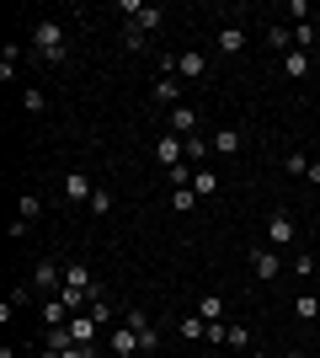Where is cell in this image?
Instances as JSON below:
<instances>
[{"instance_id": "6da1fadb", "label": "cell", "mask_w": 320, "mask_h": 358, "mask_svg": "<svg viewBox=\"0 0 320 358\" xmlns=\"http://www.w3.org/2000/svg\"><path fill=\"white\" fill-rule=\"evenodd\" d=\"M32 54L43 64H64L70 59V43H64V22L59 16H43L38 27H32Z\"/></svg>"}, {"instance_id": "7a4b0ae2", "label": "cell", "mask_w": 320, "mask_h": 358, "mask_svg": "<svg viewBox=\"0 0 320 358\" xmlns=\"http://www.w3.org/2000/svg\"><path fill=\"white\" fill-rule=\"evenodd\" d=\"M27 289H32V294H43V299L64 294V262H54V257H43V262H38V268L27 273Z\"/></svg>"}, {"instance_id": "3957f363", "label": "cell", "mask_w": 320, "mask_h": 358, "mask_svg": "<svg viewBox=\"0 0 320 358\" xmlns=\"http://www.w3.org/2000/svg\"><path fill=\"white\" fill-rule=\"evenodd\" d=\"M251 278H261V284H273V278H283V257H277V246H251Z\"/></svg>"}, {"instance_id": "277c9868", "label": "cell", "mask_w": 320, "mask_h": 358, "mask_svg": "<svg viewBox=\"0 0 320 358\" xmlns=\"http://www.w3.org/2000/svg\"><path fill=\"white\" fill-rule=\"evenodd\" d=\"M294 241H299V224H294V214H289V209L267 214V246H277V252H283V246H294Z\"/></svg>"}, {"instance_id": "5b68a950", "label": "cell", "mask_w": 320, "mask_h": 358, "mask_svg": "<svg viewBox=\"0 0 320 358\" xmlns=\"http://www.w3.org/2000/svg\"><path fill=\"white\" fill-rule=\"evenodd\" d=\"M91 193H96V182L86 177V171H64L59 177V198L64 203H91Z\"/></svg>"}, {"instance_id": "8992f818", "label": "cell", "mask_w": 320, "mask_h": 358, "mask_svg": "<svg viewBox=\"0 0 320 358\" xmlns=\"http://www.w3.org/2000/svg\"><path fill=\"white\" fill-rule=\"evenodd\" d=\"M245 43H251V32H245L241 22H224V27H219V54H224V59H241Z\"/></svg>"}, {"instance_id": "52a82bcc", "label": "cell", "mask_w": 320, "mask_h": 358, "mask_svg": "<svg viewBox=\"0 0 320 358\" xmlns=\"http://www.w3.org/2000/svg\"><path fill=\"white\" fill-rule=\"evenodd\" d=\"M155 161L166 166V171H171V166H182L187 161V139L182 134H160V139H155Z\"/></svg>"}, {"instance_id": "ba28073f", "label": "cell", "mask_w": 320, "mask_h": 358, "mask_svg": "<svg viewBox=\"0 0 320 358\" xmlns=\"http://www.w3.org/2000/svg\"><path fill=\"white\" fill-rule=\"evenodd\" d=\"M64 327H70V337H75L80 348H96V331H102V321H96L91 310H80V315H70V321H64Z\"/></svg>"}, {"instance_id": "9c48e42d", "label": "cell", "mask_w": 320, "mask_h": 358, "mask_svg": "<svg viewBox=\"0 0 320 358\" xmlns=\"http://www.w3.org/2000/svg\"><path fill=\"white\" fill-rule=\"evenodd\" d=\"M107 348H112V358H144V348H139V331L128 327V321L112 331V343H107Z\"/></svg>"}, {"instance_id": "30bf717a", "label": "cell", "mask_w": 320, "mask_h": 358, "mask_svg": "<svg viewBox=\"0 0 320 358\" xmlns=\"http://www.w3.org/2000/svg\"><path fill=\"white\" fill-rule=\"evenodd\" d=\"M203 75H208V59H203V54H192V48L176 54V80H203Z\"/></svg>"}, {"instance_id": "8fae6325", "label": "cell", "mask_w": 320, "mask_h": 358, "mask_svg": "<svg viewBox=\"0 0 320 358\" xmlns=\"http://www.w3.org/2000/svg\"><path fill=\"white\" fill-rule=\"evenodd\" d=\"M208 145H213V155H241V150H245V134H241V129H219Z\"/></svg>"}, {"instance_id": "7c38bea8", "label": "cell", "mask_w": 320, "mask_h": 358, "mask_svg": "<svg viewBox=\"0 0 320 358\" xmlns=\"http://www.w3.org/2000/svg\"><path fill=\"white\" fill-rule=\"evenodd\" d=\"M192 193H198V198L224 193V187H219V171H213V166H198V171H192Z\"/></svg>"}, {"instance_id": "4fadbf2b", "label": "cell", "mask_w": 320, "mask_h": 358, "mask_svg": "<svg viewBox=\"0 0 320 358\" xmlns=\"http://www.w3.org/2000/svg\"><path fill=\"white\" fill-rule=\"evenodd\" d=\"M171 134H182V139H187V134H198V113H192L187 102H182V107H171Z\"/></svg>"}, {"instance_id": "5bb4252c", "label": "cell", "mask_w": 320, "mask_h": 358, "mask_svg": "<svg viewBox=\"0 0 320 358\" xmlns=\"http://www.w3.org/2000/svg\"><path fill=\"white\" fill-rule=\"evenodd\" d=\"M267 48H277V54H294V27H283V22H267Z\"/></svg>"}, {"instance_id": "9a60e30c", "label": "cell", "mask_w": 320, "mask_h": 358, "mask_svg": "<svg viewBox=\"0 0 320 358\" xmlns=\"http://www.w3.org/2000/svg\"><path fill=\"white\" fill-rule=\"evenodd\" d=\"M310 64H315V59H310L305 48H294V54H283V75H289V80H305V75H310Z\"/></svg>"}, {"instance_id": "2e32d148", "label": "cell", "mask_w": 320, "mask_h": 358, "mask_svg": "<svg viewBox=\"0 0 320 358\" xmlns=\"http://www.w3.org/2000/svg\"><path fill=\"white\" fill-rule=\"evenodd\" d=\"M155 102L182 107V80H176V75H160V80H155Z\"/></svg>"}, {"instance_id": "e0dca14e", "label": "cell", "mask_w": 320, "mask_h": 358, "mask_svg": "<svg viewBox=\"0 0 320 358\" xmlns=\"http://www.w3.org/2000/svg\"><path fill=\"white\" fill-rule=\"evenodd\" d=\"M128 22H134L139 32H155V27H160V22H166V11H160V6H139V11L128 16Z\"/></svg>"}, {"instance_id": "ac0fdd59", "label": "cell", "mask_w": 320, "mask_h": 358, "mask_svg": "<svg viewBox=\"0 0 320 358\" xmlns=\"http://www.w3.org/2000/svg\"><path fill=\"white\" fill-rule=\"evenodd\" d=\"M38 315H43V327H64V321H70V305L54 294V299H43V310H38Z\"/></svg>"}, {"instance_id": "d6986e66", "label": "cell", "mask_w": 320, "mask_h": 358, "mask_svg": "<svg viewBox=\"0 0 320 358\" xmlns=\"http://www.w3.org/2000/svg\"><path fill=\"white\" fill-rule=\"evenodd\" d=\"M198 315H203V321H224V294H219V289H208V294L198 299Z\"/></svg>"}, {"instance_id": "ffe728a7", "label": "cell", "mask_w": 320, "mask_h": 358, "mask_svg": "<svg viewBox=\"0 0 320 358\" xmlns=\"http://www.w3.org/2000/svg\"><path fill=\"white\" fill-rule=\"evenodd\" d=\"M64 284H70V289H91L96 278H91V268H86V262H64Z\"/></svg>"}, {"instance_id": "44dd1931", "label": "cell", "mask_w": 320, "mask_h": 358, "mask_svg": "<svg viewBox=\"0 0 320 358\" xmlns=\"http://www.w3.org/2000/svg\"><path fill=\"white\" fill-rule=\"evenodd\" d=\"M16 220L38 224V220H43V198H38V193H22V203H16Z\"/></svg>"}, {"instance_id": "7402d4cb", "label": "cell", "mask_w": 320, "mask_h": 358, "mask_svg": "<svg viewBox=\"0 0 320 358\" xmlns=\"http://www.w3.org/2000/svg\"><path fill=\"white\" fill-rule=\"evenodd\" d=\"M182 337H187V343H203V337H208V321H203L198 310H192V315H182Z\"/></svg>"}, {"instance_id": "603a6c76", "label": "cell", "mask_w": 320, "mask_h": 358, "mask_svg": "<svg viewBox=\"0 0 320 358\" xmlns=\"http://www.w3.org/2000/svg\"><path fill=\"white\" fill-rule=\"evenodd\" d=\"M86 209H91V214H96V220H107V214L118 209V198L107 193V187H96V193H91V203H86Z\"/></svg>"}, {"instance_id": "cb8c5ba5", "label": "cell", "mask_w": 320, "mask_h": 358, "mask_svg": "<svg viewBox=\"0 0 320 358\" xmlns=\"http://www.w3.org/2000/svg\"><path fill=\"white\" fill-rule=\"evenodd\" d=\"M294 315H299V321H320V299H315V294L305 289V294L294 299Z\"/></svg>"}, {"instance_id": "d4e9b609", "label": "cell", "mask_w": 320, "mask_h": 358, "mask_svg": "<svg viewBox=\"0 0 320 358\" xmlns=\"http://www.w3.org/2000/svg\"><path fill=\"white\" fill-rule=\"evenodd\" d=\"M171 209H176V214H192V209H198V193H192V187H171Z\"/></svg>"}, {"instance_id": "484cf974", "label": "cell", "mask_w": 320, "mask_h": 358, "mask_svg": "<svg viewBox=\"0 0 320 358\" xmlns=\"http://www.w3.org/2000/svg\"><path fill=\"white\" fill-rule=\"evenodd\" d=\"M43 107H48V96H43L38 86H27V91H22V113H32V118H38Z\"/></svg>"}, {"instance_id": "4316f807", "label": "cell", "mask_w": 320, "mask_h": 358, "mask_svg": "<svg viewBox=\"0 0 320 358\" xmlns=\"http://www.w3.org/2000/svg\"><path fill=\"white\" fill-rule=\"evenodd\" d=\"M224 348H235V353H251V331H245V327H229V331H224Z\"/></svg>"}, {"instance_id": "83f0119b", "label": "cell", "mask_w": 320, "mask_h": 358, "mask_svg": "<svg viewBox=\"0 0 320 358\" xmlns=\"http://www.w3.org/2000/svg\"><path fill=\"white\" fill-rule=\"evenodd\" d=\"M123 43L134 48V54H144V48H150V32H139L134 22H128V27H123Z\"/></svg>"}, {"instance_id": "f1b7e54d", "label": "cell", "mask_w": 320, "mask_h": 358, "mask_svg": "<svg viewBox=\"0 0 320 358\" xmlns=\"http://www.w3.org/2000/svg\"><path fill=\"white\" fill-rule=\"evenodd\" d=\"M192 171H198V166H171V171H166V182H171V187H192Z\"/></svg>"}, {"instance_id": "f546056e", "label": "cell", "mask_w": 320, "mask_h": 358, "mask_svg": "<svg viewBox=\"0 0 320 358\" xmlns=\"http://www.w3.org/2000/svg\"><path fill=\"white\" fill-rule=\"evenodd\" d=\"M283 171H289V177H305V171H310V155L289 150V155H283Z\"/></svg>"}, {"instance_id": "4dcf8cb0", "label": "cell", "mask_w": 320, "mask_h": 358, "mask_svg": "<svg viewBox=\"0 0 320 358\" xmlns=\"http://www.w3.org/2000/svg\"><path fill=\"white\" fill-rule=\"evenodd\" d=\"M16 59H22V48H6V54H0V80H16Z\"/></svg>"}, {"instance_id": "1f68e13d", "label": "cell", "mask_w": 320, "mask_h": 358, "mask_svg": "<svg viewBox=\"0 0 320 358\" xmlns=\"http://www.w3.org/2000/svg\"><path fill=\"white\" fill-rule=\"evenodd\" d=\"M294 48H305V54L315 48V22H305V27H294Z\"/></svg>"}, {"instance_id": "d6a6232c", "label": "cell", "mask_w": 320, "mask_h": 358, "mask_svg": "<svg viewBox=\"0 0 320 358\" xmlns=\"http://www.w3.org/2000/svg\"><path fill=\"white\" fill-rule=\"evenodd\" d=\"M283 358H310V353H305V348H289V353H283Z\"/></svg>"}, {"instance_id": "836d02e7", "label": "cell", "mask_w": 320, "mask_h": 358, "mask_svg": "<svg viewBox=\"0 0 320 358\" xmlns=\"http://www.w3.org/2000/svg\"><path fill=\"white\" fill-rule=\"evenodd\" d=\"M245 358H267V353H257V348H251V353H245Z\"/></svg>"}, {"instance_id": "e575fe53", "label": "cell", "mask_w": 320, "mask_h": 358, "mask_svg": "<svg viewBox=\"0 0 320 358\" xmlns=\"http://www.w3.org/2000/svg\"><path fill=\"white\" fill-rule=\"evenodd\" d=\"M91 358H112V353H91Z\"/></svg>"}, {"instance_id": "d590c367", "label": "cell", "mask_w": 320, "mask_h": 358, "mask_svg": "<svg viewBox=\"0 0 320 358\" xmlns=\"http://www.w3.org/2000/svg\"><path fill=\"white\" fill-rule=\"evenodd\" d=\"M43 358H59V353H43Z\"/></svg>"}]
</instances>
